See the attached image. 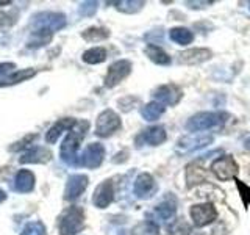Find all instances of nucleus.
Returning a JSON list of instances; mask_svg holds the SVG:
<instances>
[{"label":"nucleus","instance_id":"obj_19","mask_svg":"<svg viewBox=\"0 0 250 235\" xmlns=\"http://www.w3.org/2000/svg\"><path fill=\"white\" fill-rule=\"evenodd\" d=\"M139 141H144V143L150 146H158L166 141V132H164L163 127H150L138 137V143Z\"/></svg>","mask_w":250,"mask_h":235},{"label":"nucleus","instance_id":"obj_35","mask_svg":"<svg viewBox=\"0 0 250 235\" xmlns=\"http://www.w3.org/2000/svg\"><path fill=\"white\" fill-rule=\"evenodd\" d=\"M6 199V194H5V191H2V190H0V202H2V201H5Z\"/></svg>","mask_w":250,"mask_h":235},{"label":"nucleus","instance_id":"obj_4","mask_svg":"<svg viewBox=\"0 0 250 235\" xmlns=\"http://www.w3.org/2000/svg\"><path fill=\"white\" fill-rule=\"evenodd\" d=\"M33 27L41 31H49V33H53V31L61 30L66 25V18L60 13H41L36 14L33 18Z\"/></svg>","mask_w":250,"mask_h":235},{"label":"nucleus","instance_id":"obj_22","mask_svg":"<svg viewBox=\"0 0 250 235\" xmlns=\"http://www.w3.org/2000/svg\"><path fill=\"white\" fill-rule=\"evenodd\" d=\"M163 113H164V107L158 104V102H150V104H147L141 110V115H143L146 121H156Z\"/></svg>","mask_w":250,"mask_h":235},{"label":"nucleus","instance_id":"obj_9","mask_svg":"<svg viewBox=\"0 0 250 235\" xmlns=\"http://www.w3.org/2000/svg\"><path fill=\"white\" fill-rule=\"evenodd\" d=\"M213 143V137L211 135H188L178 140L177 151L182 154H189L192 151H197L200 147H205L207 144Z\"/></svg>","mask_w":250,"mask_h":235},{"label":"nucleus","instance_id":"obj_33","mask_svg":"<svg viewBox=\"0 0 250 235\" xmlns=\"http://www.w3.org/2000/svg\"><path fill=\"white\" fill-rule=\"evenodd\" d=\"M16 69L14 63H0V75H5V74H10L11 70Z\"/></svg>","mask_w":250,"mask_h":235},{"label":"nucleus","instance_id":"obj_11","mask_svg":"<svg viewBox=\"0 0 250 235\" xmlns=\"http://www.w3.org/2000/svg\"><path fill=\"white\" fill-rule=\"evenodd\" d=\"M155 99L158 100V104H166V105H177L180 99H182L183 93L177 85H163L155 91Z\"/></svg>","mask_w":250,"mask_h":235},{"label":"nucleus","instance_id":"obj_26","mask_svg":"<svg viewBox=\"0 0 250 235\" xmlns=\"http://www.w3.org/2000/svg\"><path fill=\"white\" fill-rule=\"evenodd\" d=\"M146 3L143 0H124V2H116L117 10L122 11V13H138L141 8H143Z\"/></svg>","mask_w":250,"mask_h":235},{"label":"nucleus","instance_id":"obj_13","mask_svg":"<svg viewBox=\"0 0 250 235\" xmlns=\"http://www.w3.org/2000/svg\"><path fill=\"white\" fill-rule=\"evenodd\" d=\"M88 187V177L83 174H74L67 179L66 190H64V198L67 201H74L78 196H82V193Z\"/></svg>","mask_w":250,"mask_h":235},{"label":"nucleus","instance_id":"obj_17","mask_svg":"<svg viewBox=\"0 0 250 235\" xmlns=\"http://www.w3.org/2000/svg\"><path fill=\"white\" fill-rule=\"evenodd\" d=\"M35 187V176L28 169H21L14 179V188L19 193H28Z\"/></svg>","mask_w":250,"mask_h":235},{"label":"nucleus","instance_id":"obj_23","mask_svg":"<svg viewBox=\"0 0 250 235\" xmlns=\"http://www.w3.org/2000/svg\"><path fill=\"white\" fill-rule=\"evenodd\" d=\"M106 58V50L104 47H94L83 53V61L88 65H99V63L105 61Z\"/></svg>","mask_w":250,"mask_h":235},{"label":"nucleus","instance_id":"obj_34","mask_svg":"<svg viewBox=\"0 0 250 235\" xmlns=\"http://www.w3.org/2000/svg\"><path fill=\"white\" fill-rule=\"evenodd\" d=\"M213 2H186V5L189 6V8H202L200 5H211Z\"/></svg>","mask_w":250,"mask_h":235},{"label":"nucleus","instance_id":"obj_27","mask_svg":"<svg viewBox=\"0 0 250 235\" xmlns=\"http://www.w3.org/2000/svg\"><path fill=\"white\" fill-rule=\"evenodd\" d=\"M108 36H109V31L106 28L92 27L83 31V38L86 41H102V39H106Z\"/></svg>","mask_w":250,"mask_h":235},{"label":"nucleus","instance_id":"obj_3","mask_svg":"<svg viewBox=\"0 0 250 235\" xmlns=\"http://www.w3.org/2000/svg\"><path fill=\"white\" fill-rule=\"evenodd\" d=\"M84 213L80 207H69L60 218V234L74 235L83 227Z\"/></svg>","mask_w":250,"mask_h":235},{"label":"nucleus","instance_id":"obj_18","mask_svg":"<svg viewBox=\"0 0 250 235\" xmlns=\"http://www.w3.org/2000/svg\"><path fill=\"white\" fill-rule=\"evenodd\" d=\"M75 124H77V121L72 119V118H64V119H60L57 124H53V125H52L49 132H47L45 141H47V143H55V141L58 140V137L61 135L62 132L70 130Z\"/></svg>","mask_w":250,"mask_h":235},{"label":"nucleus","instance_id":"obj_1","mask_svg":"<svg viewBox=\"0 0 250 235\" xmlns=\"http://www.w3.org/2000/svg\"><path fill=\"white\" fill-rule=\"evenodd\" d=\"M89 124L86 121L78 122V130L70 129V132L66 135L64 141L61 144V159L64 160L70 166H80L78 164V157H77V151L80 147V141L84 137V132L88 130Z\"/></svg>","mask_w":250,"mask_h":235},{"label":"nucleus","instance_id":"obj_24","mask_svg":"<svg viewBox=\"0 0 250 235\" xmlns=\"http://www.w3.org/2000/svg\"><path fill=\"white\" fill-rule=\"evenodd\" d=\"M186 180H188V187H192L194 184L202 182V180H205V171L199 164L192 163L186 168Z\"/></svg>","mask_w":250,"mask_h":235},{"label":"nucleus","instance_id":"obj_8","mask_svg":"<svg viewBox=\"0 0 250 235\" xmlns=\"http://www.w3.org/2000/svg\"><path fill=\"white\" fill-rule=\"evenodd\" d=\"M104 157H105V147L100 143H92L84 149L83 155L78 160V164L80 166H88L91 169L99 168L102 162H104Z\"/></svg>","mask_w":250,"mask_h":235},{"label":"nucleus","instance_id":"obj_7","mask_svg":"<svg viewBox=\"0 0 250 235\" xmlns=\"http://www.w3.org/2000/svg\"><path fill=\"white\" fill-rule=\"evenodd\" d=\"M131 72V63L128 60H119L113 63L108 69V74L105 77V86L113 88L117 83H121L125 77Z\"/></svg>","mask_w":250,"mask_h":235},{"label":"nucleus","instance_id":"obj_15","mask_svg":"<svg viewBox=\"0 0 250 235\" xmlns=\"http://www.w3.org/2000/svg\"><path fill=\"white\" fill-rule=\"evenodd\" d=\"M180 63L183 65H200V63L211 58V52L208 49H189L178 55Z\"/></svg>","mask_w":250,"mask_h":235},{"label":"nucleus","instance_id":"obj_29","mask_svg":"<svg viewBox=\"0 0 250 235\" xmlns=\"http://www.w3.org/2000/svg\"><path fill=\"white\" fill-rule=\"evenodd\" d=\"M155 234H158V226L153 221L141 223L139 226L135 227V231H133V235H155Z\"/></svg>","mask_w":250,"mask_h":235},{"label":"nucleus","instance_id":"obj_2","mask_svg":"<svg viewBox=\"0 0 250 235\" xmlns=\"http://www.w3.org/2000/svg\"><path fill=\"white\" fill-rule=\"evenodd\" d=\"M225 113H219V112H202L194 115L189 121L186 122V129L191 132H200V130H207V129H213L217 125H222L225 122Z\"/></svg>","mask_w":250,"mask_h":235},{"label":"nucleus","instance_id":"obj_10","mask_svg":"<svg viewBox=\"0 0 250 235\" xmlns=\"http://www.w3.org/2000/svg\"><path fill=\"white\" fill-rule=\"evenodd\" d=\"M216 216H217V212L213 204H209V202L199 204V206L191 207V218L197 227H203L209 223H213Z\"/></svg>","mask_w":250,"mask_h":235},{"label":"nucleus","instance_id":"obj_16","mask_svg":"<svg viewBox=\"0 0 250 235\" xmlns=\"http://www.w3.org/2000/svg\"><path fill=\"white\" fill-rule=\"evenodd\" d=\"M52 159V152L45 147H31L21 157V163H47Z\"/></svg>","mask_w":250,"mask_h":235},{"label":"nucleus","instance_id":"obj_14","mask_svg":"<svg viewBox=\"0 0 250 235\" xmlns=\"http://www.w3.org/2000/svg\"><path fill=\"white\" fill-rule=\"evenodd\" d=\"M155 180L150 174H147V172H143V174H139L136 182H135V194L141 199H146L148 196H152V193L155 191Z\"/></svg>","mask_w":250,"mask_h":235},{"label":"nucleus","instance_id":"obj_28","mask_svg":"<svg viewBox=\"0 0 250 235\" xmlns=\"http://www.w3.org/2000/svg\"><path fill=\"white\" fill-rule=\"evenodd\" d=\"M189 234H191V226L185 219H175L169 227V235H189Z\"/></svg>","mask_w":250,"mask_h":235},{"label":"nucleus","instance_id":"obj_20","mask_svg":"<svg viewBox=\"0 0 250 235\" xmlns=\"http://www.w3.org/2000/svg\"><path fill=\"white\" fill-rule=\"evenodd\" d=\"M146 53H147V57L150 58L153 63H156V65H163V66L170 65V57L158 46L148 44L146 47Z\"/></svg>","mask_w":250,"mask_h":235},{"label":"nucleus","instance_id":"obj_21","mask_svg":"<svg viewBox=\"0 0 250 235\" xmlns=\"http://www.w3.org/2000/svg\"><path fill=\"white\" fill-rule=\"evenodd\" d=\"M169 36L174 43L177 44H182V46H186V44H191L192 39H194V35L191 30L188 28H183V27H175L169 31Z\"/></svg>","mask_w":250,"mask_h":235},{"label":"nucleus","instance_id":"obj_32","mask_svg":"<svg viewBox=\"0 0 250 235\" xmlns=\"http://www.w3.org/2000/svg\"><path fill=\"white\" fill-rule=\"evenodd\" d=\"M96 10H97V2H84L80 6V13L83 16H91L96 13Z\"/></svg>","mask_w":250,"mask_h":235},{"label":"nucleus","instance_id":"obj_6","mask_svg":"<svg viewBox=\"0 0 250 235\" xmlns=\"http://www.w3.org/2000/svg\"><path fill=\"white\" fill-rule=\"evenodd\" d=\"M211 171L221 180H230L238 176L239 168L231 155H225L222 159H217L211 163Z\"/></svg>","mask_w":250,"mask_h":235},{"label":"nucleus","instance_id":"obj_31","mask_svg":"<svg viewBox=\"0 0 250 235\" xmlns=\"http://www.w3.org/2000/svg\"><path fill=\"white\" fill-rule=\"evenodd\" d=\"M236 187H238V190H239L242 202H244L246 206H250V187H247L246 184H242L241 180H236Z\"/></svg>","mask_w":250,"mask_h":235},{"label":"nucleus","instance_id":"obj_25","mask_svg":"<svg viewBox=\"0 0 250 235\" xmlns=\"http://www.w3.org/2000/svg\"><path fill=\"white\" fill-rule=\"evenodd\" d=\"M175 215V204L170 202H163L155 209V216L161 219V221H167Z\"/></svg>","mask_w":250,"mask_h":235},{"label":"nucleus","instance_id":"obj_30","mask_svg":"<svg viewBox=\"0 0 250 235\" xmlns=\"http://www.w3.org/2000/svg\"><path fill=\"white\" fill-rule=\"evenodd\" d=\"M21 235H45V227L41 221H31L23 227Z\"/></svg>","mask_w":250,"mask_h":235},{"label":"nucleus","instance_id":"obj_12","mask_svg":"<svg viewBox=\"0 0 250 235\" xmlns=\"http://www.w3.org/2000/svg\"><path fill=\"white\" fill-rule=\"evenodd\" d=\"M113 199H114L113 182H111V180H105V182H102L96 188V191H94L92 202H94V206H96V207L105 209V207H108L109 204L113 202Z\"/></svg>","mask_w":250,"mask_h":235},{"label":"nucleus","instance_id":"obj_5","mask_svg":"<svg viewBox=\"0 0 250 235\" xmlns=\"http://www.w3.org/2000/svg\"><path fill=\"white\" fill-rule=\"evenodd\" d=\"M121 127V119L113 110H105L104 113H100L97 118L96 124V133L99 137H109Z\"/></svg>","mask_w":250,"mask_h":235}]
</instances>
